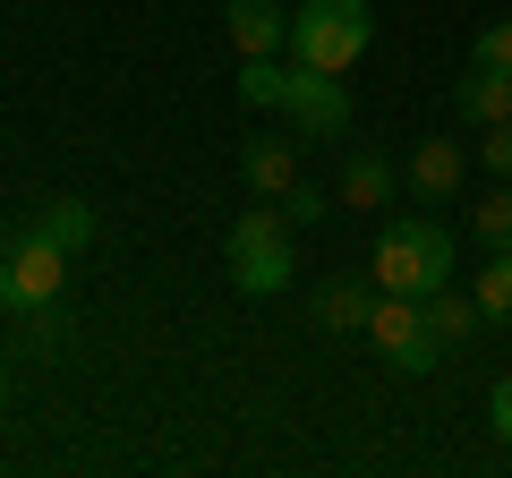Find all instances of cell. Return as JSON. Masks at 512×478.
<instances>
[{"mask_svg": "<svg viewBox=\"0 0 512 478\" xmlns=\"http://www.w3.org/2000/svg\"><path fill=\"white\" fill-rule=\"evenodd\" d=\"M367 282L376 291H402V299H427L453 282V231L427 214H393L376 239V257H367Z\"/></svg>", "mask_w": 512, "mask_h": 478, "instance_id": "obj_1", "label": "cell"}, {"mask_svg": "<svg viewBox=\"0 0 512 478\" xmlns=\"http://www.w3.org/2000/svg\"><path fill=\"white\" fill-rule=\"evenodd\" d=\"M367 43H376L367 0H299V9H291V60H299V69L350 77Z\"/></svg>", "mask_w": 512, "mask_h": 478, "instance_id": "obj_2", "label": "cell"}, {"mask_svg": "<svg viewBox=\"0 0 512 478\" xmlns=\"http://www.w3.org/2000/svg\"><path fill=\"white\" fill-rule=\"evenodd\" d=\"M231 282L248 299H274L291 282V214H282V197L231 222Z\"/></svg>", "mask_w": 512, "mask_h": 478, "instance_id": "obj_3", "label": "cell"}, {"mask_svg": "<svg viewBox=\"0 0 512 478\" xmlns=\"http://www.w3.org/2000/svg\"><path fill=\"white\" fill-rule=\"evenodd\" d=\"M367 342L384 350V368H393V376H427V368H444V342H436V325H427V299L376 291V308H367Z\"/></svg>", "mask_w": 512, "mask_h": 478, "instance_id": "obj_4", "label": "cell"}, {"mask_svg": "<svg viewBox=\"0 0 512 478\" xmlns=\"http://www.w3.org/2000/svg\"><path fill=\"white\" fill-rule=\"evenodd\" d=\"M60 282H69V248H52V239L26 222V231H0V308H43V299H60Z\"/></svg>", "mask_w": 512, "mask_h": 478, "instance_id": "obj_5", "label": "cell"}, {"mask_svg": "<svg viewBox=\"0 0 512 478\" xmlns=\"http://www.w3.org/2000/svg\"><path fill=\"white\" fill-rule=\"evenodd\" d=\"M274 111H291V129H308V137H342L350 129V94H342V77H325V69H282V103Z\"/></svg>", "mask_w": 512, "mask_h": 478, "instance_id": "obj_6", "label": "cell"}, {"mask_svg": "<svg viewBox=\"0 0 512 478\" xmlns=\"http://www.w3.org/2000/svg\"><path fill=\"white\" fill-rule=\"evenodd\" d=\"M222 26H231L239 60H265V52L291 43V9L282 0H222Z\"/></svg>", "mask_w": 512, "mask_h": 478, "instance_id": "obj_7", "label": "cell"}, {"mask_svg": "<svg viewBox=\"0 0 512 478\" xmlns=\"http://www.w3.org/2000/svg\"><path fill=\"white\" fill-rule=\"evenodd\" d=\"M239 180H248L256 197H291L299 188V146L291 137H248V146H239Z\"/></svg>", "mask_w": 512, "mask_h": 478, "instance_id": "obj_8", "label": "cell"}, {"mask_svg": "<svg viewBox=\"0 0 512 478\" xmlns=\"http://www.w3.org/2000/svg\"><path fill=\"white\" fill-rule=\"evenodd\" d=\"M461 163H470V154H461L453 137H427V146H410V171H402V180H410V197H419V205H444V197L461 188Z\"/></svg>", "mask_w": 512, "mask_h": 478, "instance_id": "obj_9", "label": "cell"}, {"mask_svg": "<svg viewBox=\"0 0 512 478\" xmlns=\"http://www.w3.org/2000/svg\"><path fill=\"white\" fill-rule=\"evenodd\" d=\"M342 205H350V214H384V205H393V163H384L376 146H350V163H342Z\"/></svg>", "mask_w": 512, "mask_h": 478, "instance_id": "obj_10", "label": "cell"}, {"mask_svg": "<svg viewBox=\"0 0 512 478\" xmlns=\"http://www.w3.org/2000/svg\"><path fill=\"white\" fill-rule=\"evenodd\" d=\"M453 103H461V120H470V129H495V120H512V77L470 60V77L453 86Z\"/></svg>", "mask_w": 512, "mask_h": 478, "instance_id": "obj_11", "label": "cell"}, {"mask_svg": "<svg viewBox=\"0 0 512 478\" xmlns=\"http://www.w3.org/2000/svg\"><path fill=\"white\" fill-rule=\"evenodd\" d=\"M367 308H376V291H367L359 274L316 282V325H325V333H367Z\"/></svg>", "mask_w": 512, "mask_h": 478, "instance_id": "obj_12", "label": "cell"}, {"mask_svg": "<svg viewBox=\"0 0 512 478\" xmlns=\"http://www.w3.org/2000/svg\"><path fill=\"white\" fill-rule=\"evenodd\" d=\"M35 231L52 239V248H69V257H77V248H94V231H103V222H94L86 197H43V205H35Z\"/></svg>", "mask_w": 512, "mask_h": 478, "instance_id": "obj_13", "label": "cell"}, {"mask_svg": "<svg viewBox=\"0 0 512 478\" xmlns=\"http://www.w3.org/2000/svg\"><path fill=\"white\" fill-rule=\"evenodd\" d=\"M427 325H436L444 350H461L478 325H487V308H478V291H453V282H444V291H427Z\"/></svg>", "mask_w": 512, "mask_h": 478, "instance_id": "obj_14", "label": "cell"}, {"mask_svg": "<svg viewBox=\"0 0 512 478\" xmlns=\"http://www.w3.org/2000/svg\"><path fill=\"white\" fill-rule=\"evenodd\" d=\"M239 103L248 111H274L282 103V60L265 52V60H239Z\"/></svg>", "mask_w": 512, "mask_h": 478, "instance_id": "obj_15", "label": "cell"}, {"mask_svg": "<svg viewBox=\"0 0 512 478\" xmlns=\"http://www.w3.org/2000/svg\"><path fill=\"white\" fill-rule=\"evenodd\" d=\"M470 231H478V248H504V239H512V188H495V197H478Z\"/></svg>", "mask_w": 512, "mask_h": 478, "instance_id": "obj_16", "label": "cell"}, {"mask_svg": "<svg viewBox=\"0 0 512 478\" xmlns=\"http://www.w3.org/2000/svg\"><path fill=\"white\" fill-rule=\"evenodd\" d=\"M478 308L495 316V325H512V265L487 257V274H478Z\"/></svg>", "mask_w": 512, "mask_h": 478, "instance_id": "obj_17", "label": "cell"}, {"mask_svg": "<svg viewBox=\"0 0 512 478\" xmlns=\"http://www.w3.org/2000/svg\"><path fill=\"white\" fill-rule=\"evenodd\" d=\"M470 60H478V69H504V77H512V18H495V26H478V43H470Z\"/></svg>", "mask_w": 512, "mask_h": 478, "instance_id": "obj_18", "label": "cell"}, {"mask_svg": "<svg viewBox=\"0 0 512 478\" xmlns=\"http://www.w3.org/2000/svg\"><path fill=\"white\" fill-rule=\"evenodd\" d=\"M478 154H487V171H495V180H512V120L478 129Z\"/></svg>", "mask_w": 512, "mask_h": 478, "instance_id": "obj_19", "label": "cell"}, {"mask_svg": "<svg viewBox=\"0 0 512 478\" xmlns=\"http://www.w3.org/2000/svg\"><path fill=\"white\" fill-rule=\"evenodd\" d=\"M282 214H291V222H325V197H316V188H308V180H299V188H291V197H282Z\"/></svg>", "mask_w": 512, "mask_h": 478, "instance_id": "obj_20", "label": "cell"}, {"mask_svg": "<svg viewBox=\"0 0 512 478\" xmlns=\"http://www.w3.org/2000/svg\"><path fill=\"white\" fill-rule=\"evenodd\" d=\"M487 410H495V436L512 444V376H495V402H487Z\"/></svg>", "mask_w": 512, "mask_h": 478, "instance_id": "obj_21", "label": "cell"}, {"mask_svg": "<svg viewBox=\"0 0 512 478\" xmlns=\"http://www.w3.org/2000/svg\"><path fill=\"white\" fill-rule=\"evenodd\" d=\"M0 410H9V368H0Z\"/></svg>", "mask_w": 512, "mask_h": 478, "instance_id": "obj_22", "label": "cell"}, {"mask_svg": "<svg viewBox=\"0 0 512 478\" xmlns=\"http://www.w3.org/2000/svg\"><path fill=\"white\" fill-rule=\"evenodd\" d=\"M487 257H504V265H512V239H504V248H487Z\"/></svg>", "mask_w": 512, "mask_h": 478, "instance_id": "obj_23", "label": "cell"}]
</instances>
